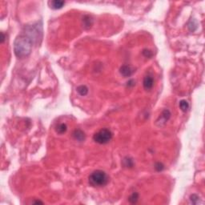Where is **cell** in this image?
I'll use <instances>...</instances> for the list:
<instances>
[{
  "label": "cell",
  "mask_w": 205,
  "mask_h": 205,
  "mask_svg": "<svg viewBox=\"0 0 205 205\" xmlns=\"http://www.w3.org/2000/svg\"><path fill=\"white\" fill-rule=\"evenodd\" d=\"M34 42L26 34L17 37L14 43V51L18 58L23 59L27 57L32 51Z\"/></svg>",
  "instance_id": "6da1fadb"
},
{
  "label": "cell",
  "mask_w": 205,
  "mask_h": 205,
  "mask_svg": "<svg viewBox=\"0 0 205 205\" xmlns=\"http://www.w3.org/2000/svg\"><path fill=\"white\" fill-rule=\"evenodd\" d=\"M88 182L90 185H91L92 187L101 188L108 184V183L109 182V177L107 175V173L104 171L96 170V171H94L89 176Z\"/></svg>",
  "instance_id": "7a4b0ae2"
},
{
  "label": "cell",
  "mask_w": 205,
  "mask_h": 205,
  "mask_svg": "<svg viewBox=\"0 0 205 205\" xmlns=\"http://www.w3.org/2000/svg\"><path fill=\"white\" fill-rule=\"evenodd\" d=\"M112 137L113 134L111 132V130L108 128H102L99 132L95 133L93 140L95 142H96L97 144H106L112 140Z\"/></svg>",
  "instance_id": "3957f363"
},
{
  "label": "cell",
  "mask_w": 205,
  "mask_h": 205,
  "mask_svg": "<svg viewBox=\"0 0 205 205\" xmlns=\"http://www.w3.org/2000/svg\"><path fill=\"white\" fill-rule=\"evenodd\" d=\"M25 34L29 36L33 40L34 43H35L41 39L42 36V27L35 24L32 26L27 27L26 28V32Z\"/></svg>",
  "instance_id": "277c9868"
},
{
  "label": "cell",
  "mask_w": 205,
  "mask_h": 205,
  "mask_svg": "<svg viewBox=\"0 0 205 205\" xmlns=\"http://www.w3.org/2000/svg\"><path fill=\"white\" fill-rule=\"evenodd\" d=\"M171 116H172V114L170 112V111L168 109H165L162 112L160 116L159 117V119L156 120V124L159 126L164 125L169 120V119L171 118Z\"/></svg>",
  "instance_id": "5b68a950"
},
{
  "label": "cell",
  "mask_w": 205,
  "mask_h": 205,
  "mask_svg": "<svg viewBox=\"0 0 205 205\" xmlns=\"http://www.w3.org/2000/svg\"><path fill=\"white\" fill-rule=\"evenodd\" d=\"M143 85H144L145 90H147V91L151 90L154 86V79L150 75L145 76L144 81H143Z\"/></svg>",
  "instance_id": "8992f818"
},
{
  "label": "cell",
  "mask_w": 205,
  "mask_h": 205,
  "mask_svg": "<svg viewBox=\"0 0 205 205\" xmlns=\"http://www.w3.org/2000/svg\"><path fill=\"white\" fill-rule=\"evenodd\" d=\"M133 69L128 65H124L120 69V72L124 77H130L133 74Z\"/></svg>",
  "instance_id": "52a82bcc"
},
{
  "label": "cell",
  "mask_w": 205,
  "mask_h": 205,
  "mask_svg": "<svg viewBox=\"0 0 205 205\" xmlns=\"http://www.w3.org/2000/svg\"><path fill=\"white\" fill-rule=\"evenodd\" d=\"M49 5L51 8L54 9V10H58V9H61L65 5L64 1L62 0H53L49 2Z\"/></svg>",
  "instance_id": "ba28073f"
},
{
  "label": "cell",
  "mask_w": 205,
  "mask_h": 205,
  "mask_svg": "<svg viewBox=\"0 0 205 205\" xmlns=\"http://www.w3.org/2000/svg\"><path fill=\"white\" fill-rule=\"evenodd\" d=\"M73 137L75 138V140H76L77 141H79V142L85 140V134L80 129H76L73 132Z\"/></svg>",
  "instance_id": "9c48e42d"
},
{
  "label": "cell",
  "mask_w": 205,
  "mask_h": 205,
  "mask_svg": "<svg viewBox=\"0 0 205 205\" xmlns=\"http://www.w3.org/2000/svg\"><path fill=\"white\" fill-rule=\"evenodd\" d=\"M67 125L65 124H58L56 126V128H55V131H56V132L58 134H64L66 132H67Z\"/></svg>",
  "instance_id": "30bf717a"
},
{
  "label": "cell",
  "mask_w": 205,
  "mask_h": 205,
  "mask_svg": "<svg viewBox=\"0 0 205 205\" xmlns=\"http://www.w3.org/2000/svg\"><path fill=\"white\" fill-rule=\"evenodd\" d=\"M77 91L78 93L82 95V96H84L86 95L87 93H88V88L87 87V86H85V85H81V86H79L78 87H77Z\"/></svg>",
  "instance_id": "8fae6325"
},
{
  "label": "cell",
  "mask_w": 205,
  "mask_h": 205,
  "mask_svg": "<svg viewBox=\"0 0 205 205\" xmlns=\"http://www.w3.org/2000/svg\"><path fill=\"white\" fill-rule=\"evenodd\" d=\"M123 162H124V167H126V168H132L133 166H134V162H133L132 159H131L130 157H126V158H124Z\"/></svg>",
  "instance_id": "7c38bea8"
},
{
  "label": "cell",
  "mask_w": 205,
  "mask_h": 205,
  "mask_svg": "<svg viewBox=\"0 0 205 205\" xmlns=\"http://www.w3.org/2000/svg\"><path fill=\"white\" fill-rule=\"evenodd\" d=\"M180 109L184 112H186L189 108V104L188 103V101L185 100V99H183L180 102Z\"/></svg>",
  "instance_id": "4fadbf2b"
},
{
  "label": "cell",
  "mask_w": 205,
  "mask_h": 205,
  "mask_svg": "<svg viewBox=\"0 0 205 205\" xmlns=\"http://www.w3.org/2000/svg\"><path fill=\"white\" fill-rule=\"evenodd\" d=\"M138 200H139V194L137 192L132 193L128 198V200L131 204H136Z\"/></svg>",
  "instance_id": "5bb4252c"
},
{
  "label": "cell",
  "mask_w": 205,
  "mask_h": 205,
  "mask_svg": "<svg viewBox=\"0 0 205 205\" xmlns=\"http://www.w3.org/2000/svg\"><path fill=\"white\" fill-rule=\"evenodd\" d=\"M83 22H84V26L87 27H90L91 24H92V19H91V17L88 16V15H87V16L84 17V19H83Z\"/></svg>",
  "instance_id": "9a60e30c"
},
{
  "label": "cell",
  "mask_w": 205,
  "mask_h": 205,
  "mask_svg": "<svg viewBox=\"0 0 205 205\" xmlns=\"http://www.w3.org/2000/svg\"><path fill=\"white\" fill-rule=\"evenodd\" d=\"M199 199H200V197L198 196L197 195H196V194H192L190 196V200H191V202L193 204H198L199 203Z\"/></svg>",
  "instance_id": "2e32d148"
},
{
  "label": "cell",
  "mask_w": 205,
  "mask_h": 205,
  "mask_svg": "<svg viewBox=\"0 0 205 205\" xmlns=\"http://www.w3.org/2000/svg\"><path fill=\"white\" fill-rule=\"evenodd\" d=\"M164 164L162 163L158 162V163H156L155 164V169L156 170L157 172H162L164 170Z\"/></svg>",
  "instance_id": "e0dca14e"
},
{
  "label": "cell",
  "mask_w": 205,
  "mask_h": 205,
  "mask_svg": "<svg viewBox=\"0 0 205 205\" xmlns=\"http://www.w3.org/2000/svg\"><path fill=\"white\" fill-rule=\"evenodd\" d=\"M143 54L145 57H148V58H151L152 56V52L150 50H148V49H144L143 51Z\"/></svg>",
  "instance_id": "ac0fdd59"
},
{
  "label": "cell",
  "mask_w": 205,
  "mask_h": 205,
  "mask_svg": "<svg viewBox=\"0 0 205 205\" xmlns=\"http://www.w3.org/2000/svg\"><path fill=\"white\" fill-rule=\"evenodd\" d=\"M1 35H2V38H1V43H4V40H5V35L3 32L1 33Z\"/></svg>",
  "instance_id": "d6986e66"
}]
</instances>
